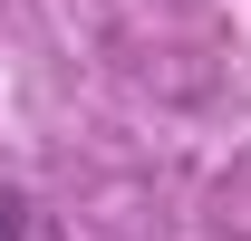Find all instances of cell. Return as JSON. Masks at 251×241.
I'll list each match as a JSON object with an SVG mask.
<instances>
[{"instance_id": "1", "label": "cell", "mask_w": 251, "mask_h": 241, "mask_svg": "<svg viewBox=\"0 0 251 241\" xmlns=\"http://www.w3.org/2000/svg\"><path fill=\"white\" fill-rule=\"evenodd\" d=\"M20 222H29V212H20V193H0V241H20Z\"/></svg>"}]
</instances>
